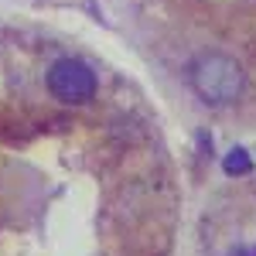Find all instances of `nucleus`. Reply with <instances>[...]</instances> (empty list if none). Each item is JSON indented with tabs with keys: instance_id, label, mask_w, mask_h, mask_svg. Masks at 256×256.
Masks as SVG:
<instances>
[{
	"instance_id": "1",
	"label": "nucleus",
	"mask_w": 256,
	"mask_h": 256,
	"mask_svg": "<svg viewBox=\"0 0 256 256\" xmlns=\"http://www.w3.org/2000/svg\"><path fill=\"white\" fill-rule=\"evenodd\" d=\"M188 82L195 89V96L208 106H229L242 96L246 89V72L232 55L222 52H205L192 62L188 68Z\"/></svg>"
},
{
	"instance_id": "2",
	"label": "nucleus",
	"mask_w": 256,
	"mask_h": 256,
	"mask_svg": "<svg viewBox=\"0 0 256 256\" xmlns=\"http://www.w3.org/2000/svg\"><path fill=\"white\" fill-rule=\"evenodd\" d=\"M44 82H48V92L58 102H65V106H86L99 89L96 72L82 58H58L48 68V79Z\"/></svg>"
},
{
	"instance_id": "3",
	"label": "nucleus",
	"mask_w": 256,
	"mask_h": 256,
	"mask_svg": "<svg viewBox=\"0 0 256 256\" xmlns=\"http://www.w3.org/2000/svg\"><path fill=\"white\" fill-rule=\"evenodd\" d=\"M222 168H226V174H229V178L250 174V171H253V158H250L246 147H232V150L226 154V160H222Z\"/></svg>"
},
{
	"instance_id": "4",
	"label": "nucleus",
	"mask_w": 256,
	"mask_h": 256,
	"mask_svg": "<svg viewBox=\"0 0 256 256\" xmlns=\"http://www.w3.org/2000/svg\"><path fill=\"white\" fill-rule=\"evenodd\" d=\"M229 256H256V246H236Z\"/></svg>"
}]
</instances>
